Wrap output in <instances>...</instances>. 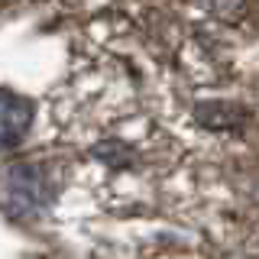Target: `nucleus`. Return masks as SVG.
Returning <instances> with one entry per match:
<instances>
[{"instance_id":"nucleus-2","label":"nucleus","mask_w":259,"mask_h":259,"mask_svg":"<svg viewBox=\"0 0 259 259\" xmlns=\"http://www.w3.org/2000/svg\"><path fill=\"white\" fill-rule=\"evenodd\" d=\"M29 123H32V104L26 97L0 88V152L13 149L26 136Z\"/></svg>"},{"instance_id":"nucleus-1","label":"nucleus","mask_w":259,"mask_h":259,"mask_svg":"<svg viewBox=\"0 0 259 259\" xmlns=\"http://www.w3.org/2000/svg\"><path fill=\"white\" fill-rule=\"evenodd\" d=\"M52 198V185L42 172V165L32 162H10L0 168V207L13 217L36 214Z\"/></svg>"}]
</instances>
